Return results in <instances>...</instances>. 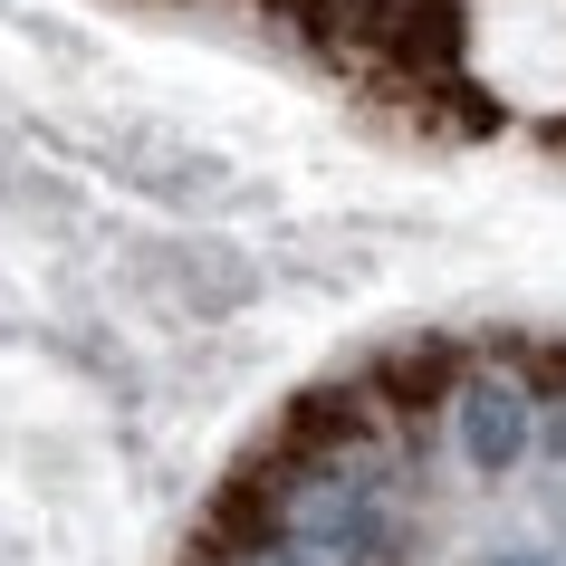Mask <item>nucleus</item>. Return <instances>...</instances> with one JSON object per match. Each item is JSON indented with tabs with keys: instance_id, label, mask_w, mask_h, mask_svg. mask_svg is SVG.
<instances>
[{
	"instance_id": "obj_1",
	"label": "nucleus",
	"mask_w": 566,
	"mask_h": 566,
	"mask_svg": "<svg viewBox=\"0 0 566 566\" xmlns=\"http://www.w3.org/2000/svg\"><path fill=\"white\" fill-rule=\"evenodd\" d=\"M336 39L365 67H385V77L442 87L451 67H461V0H346Z\"/></svg>"
},
{
	"instance_id": "obj_2",
	"label": "nucleus",
	"mask_w": 566,
	"mask_h": 566,
	"mask_svg": "<svg viewBox=\"0 0 566 566\" xmlns=\"http://www.w3.org/2000/svg\"><path fill=\"white\" fill-rule=\"evenodd\" d=\"M451 442H461V461H471L480 480H509L537 451V394L518 385V365L461 375V394H451Z\"/></svg>"
},
{
	"instance_id": "obj_3",
	"label": "nucleus",
	"mask_w": 566,
	"mask_h": 566,
	"mask_svg": "<svg viewBox=\"0 0 566 566\" xmlns=\"http://www.w3.org/2000/svg\"><path fill=\"white\" fill-rule=\"evenodd\" d=\"M365 394H375V413H385V422L442 413L451 394H461V356H451L442 336H413V346H394V356L365 365Z\"/></svg>"
},
{
	"instance_id": "obj_4",
	"label": "nucleus",
	"mask_w": 566,
	"mask_h": 566,
	"mask_svg": "<svg viewBox=\"0 0 566 566\" xmlns=\"http://www.w3.org/2000/svg\"><path fill=\"white\" fill-rule=\"evenodd\" d=\"M231 566H336V557L307 547V537H269V547H250V557H231Z\"/></svg>"
},
{
	"instance_id": "obj_5",
	"label": "nucleus",
	"mask_w": 566,
	"mask_h": 566,
	"mask_svg": "<svg viewBox=\"0 0 566 566\" xmlns=\"http://www.w3.org/2000/svg\"><path fill=\"white\" fill-rule=\"evenodd\" d=\"M490 566H557V557H537V547H518V557H490Z\"/></svg>"
}]
</instances>
